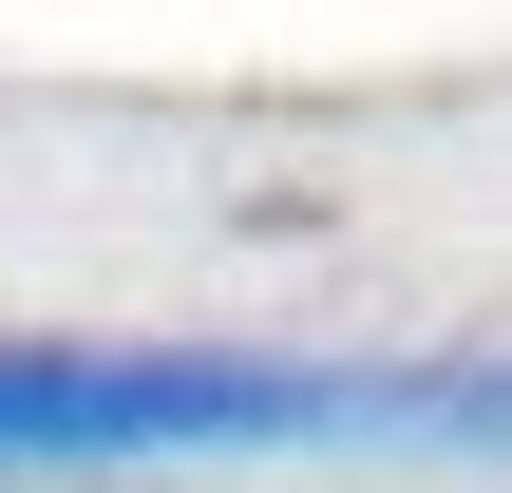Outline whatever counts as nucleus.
<instances>
[{
  "label": "nucleus",
  "mask_w": 512,
  "mask_h": 493,
  "mask_svg": "<svg viewBox=\"0 0 512 493\" xmlns=\"http://www.w3.org/2000/svg\"><path fill=\"white\" fill-rule=\"evenodd\" d=\"M323 437H512V361L0 342V475H114V456H323Z\"/></svg>",
  "instance_id": "obj_1"
}]
</instances>
